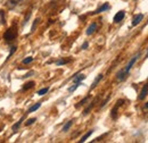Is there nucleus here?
Masks as SVG:
<instances>
[{"label": "nucleus", "instance_id": "nucleus-1", "mask_svg": "<svg viewBox=\"0 0 148 143\" xmlns=\"http://www.w3.org/2000/svg\"><path fill=\"white\" fill-rule=\"evenodd\" d=\"M16 36H17V29H16V26H12V27H9V29L6 31V33H5V35H3V39H5L6 41L10 42V41H13L14 39H16Z\"/></svg>", "mask_w": 148, "mask_h": 143}, {"label": "nucleus", "instance_id": "nucleus-2", "mask_svg": "<svg viewBox=\"0 0 148 143\" xmlns=\"http://www.w3.org/2000/svg\"><path fill=\"white\" fill-rule=\"evenodd\" d=\"M139 56H140V54H136V56H134V57H133V58H132V59H131V60H130V61H129V64L127 65V67H125V68L123 69V71H124V73H125L127 75L129 74L130 69L132 68V66L134 65V63H136V61L138 60V58H139Z\"/></svg>", "mask_w": 148, "mask_h": 143}, {"label": "nucleus", "instance_id": "nucleus-3", "mask_svg": "<svg viewBox=\"0 0 148 143\" xmlns=\"http://www.w3.org/2000/svg\"><path fill=\"white\" fill-rule=\"evenodd\" d=\"M123 104H124V100H119L117 104L115 105V107L112 109V118L113 119H116V117H117V109H119V107H121Z\"/></svg>", "mask_w": 148, "mask_h": 143}, {"label": "nucleus", "instance_id": "nucleus-4", "mask_svg": "<svg viewBox=\"0 0 148 143\" xmlns=\"http://www.w3.org/2000/svg\"><path fill=\"white\" fill-rule=\"evenodd\" d=\"M125 16V13L123 12V10H120L115 16H114V23H119V22H121L123 18Z\"/></svg>", "mask_w": 148, "mask_h": 143}, {"label": "nucleus", "instance_id": "nucleus-5", "mask_svg": "<svg viewBox=\"0 0 148 143\" xmlns=\"http://www.w3.org/2000/svg\"><path fill=\"white\" fill-rule=\"evenodd\" d=\"M148 94V84H146L143 90H141V92H140V95H139V100H144L145 98H146V95Z\"/></svg>", "mask_w": 148, "mask_h": 143}, {"label": "nucleus", "instance_id": "nucleus-6", "mask_svg": "<svg viewBox=\"0 0 148 143\" xmlns=\"http://www.w3.org/2000/svg\"><path fill=\"white\" fill-rule=\"evenodd\" d=\"M96 30H97V23H92V24L88 27V30H87V35L93 34V33L96 32Z\"/></svg>", "mask_w": 148, "mask_h": 143}, {"label": "nucleus", "instance_id": "nucleus-7", "mask_svg": "<svg viewBox=\"0 0 148 143\" xmlns=\"http://www.w3.org/2000/svg\"><path fill=\"white\" fill-rule=\"evenodd\" d=\"M143 18H144V15H143V14H139V15L134 16L133 20H132V26H136V25H138V24H139V23L143 20Z\"/></svg>", "mask_w": 148, "mask_h": 143}, {"label": "nucleus", "instance_id": "nucleus-8", "mask_svg": "<svg viewBox=\"0 0 148 143\" xmlns=\"http://www.w3.org/2000/svg\"><path fill=\"white\" fill-rule=\"evenodd\" d=\"M108 8H110V5H108V3H104V5H103L101 7H99V8H98L96 12H93L92 14H99V13H101V12H105V10H107Z\"/></svg>", "mask_w": 148, "mask_h": 143}, {"label": "nucleus", "instance_id": "nucleus-9", "mask_svg": "<svg viewBox=\"0 0 148 143\" xmlns=\"http://www.w3.org/2000/svg\"><path fill=\"white\" fill-rule=\"evenodd\" d=\"M97 99H98V98H96V99L93 100L92 102H91V104H90V105H89L88 107H87V108H86V109H84V111H83V115H88V114H89V112L91 111V109H92L93 106H95V104H96V101H97Z\"/></svg>", "mask_w": 148, "mask_h": 143}, {"label": "nucleus", "instance_id": "nucleus-10", "mask_svg": "<svg viewBox=\"0 0 148 143\" xmlns=\"http://www.w3.org/2000/svg\"><path fill=\"white\" fill-rule=\"evenodd\" d=\"M101 78H103V74H99V75H98V76H97V77H96V80H95V81H93L92 85H91V88H90V89H91V90H93V89H95V88H96V86H97V84H98V83H99V82H100V81H101Z\"/></svg>", "mask_w": 148, "mask_h": 143}, {"label": "nucleus", "instance_id": "nucleus-11", "mask_svg": "<svg viewBox=\"0 0 148 143\" xmlns=\"http://www.w3.org/2000/svg\"><path fill=\"white\" fill-rule=\"evenodd\" d=\"M125 77H127V74L124 73L123 69H122V71H120L117 74H116V78H117V81H123Z\"/></svg>", "mask_w": 148, "mask_h": 143}, {"label": "nucleus", "instance_id": "nucleus-12", "mask_svg": "<svg viewBox=\"0 0 148 143\" xmlns=\"http://www.w3.org/2000/svg\"><path fill=\"white\" fill-rule=\"evenodd\" d=\"M74 76H75V77H73L74 83H81V81H83V80L86 78V76L82 75V74H81V75H77V74H76V75H74Z\"/></svg>", "mask_w": 148, "mask_h": 143}, {"label": "nucleus", "instance_id": "nucleus-13", "mask_svg": "<svg viewBox=\"0 0 148 143\" xmlns=\"http://www.w3.org/2000/svg\"><path fill=\"white\" fill-rule=\"evenodd\" d=\"M34 85H36V83H34V82H32V81H31V82H27V83L23 86V91H27V90H30L31 88H33Z\"/></svg>", "mask_w": 148, "mask_h": 143}, {"label": "nucleus", "instance_id": "nucleus-14", "mask_svg": "<svg viewBox=\"0 0 148 143\" xmlns=\"http://www.w3.org/2000/svg\"><path fill=\"white\" fill-rule=\"evenodd\" d=\"M89 99H90V95H88V97L83 98V99H82V100H81V101H80L77 105H75V108H80L81 106H83V105H84V104H86V102H87Z\"/></svg>", "mask_w": 148, "mask_h": 143}, {"label": "nucleus", "instance_id": "nucleus-15", "mask_svg": "<svg viewBox=\"0 0 148 143\" xmlns=\"http://www.w3.org/2000/svg\"><path fill=\"white\" fill-rule=\"evenodd\" d=\"M92 133H93V131L91 129V131H89V132H88L87 134H84V135H83V136L81 138V140H80V143L86 142V141H87V139H88V138H89V136H90V135H91Z\"/></svg>", "mask_w": 148, "mask_h": 143}, {"label": "nucleus", "instance_id": "nucleus-16", "mask_svg": "<svg viewBox=\"0 0 148 143\" xmlns=\"http://www.w3.org/2000/svg\"><path fill=\"white\" fill-rule=\"evenodd\" d=\"M72 124H73V121H70V122H67V123L64 125V127H63V132H67V131L70 129V127L72 126Z\"/></svg>", "mask_w": 148, "mask_h": 143}, {"label": "nucleus", "instance_id": "nucleus-17", "mask_svg": "<svg viewBox=\"0 0 148 143\" xmlns=\"http://www.w3.org/2000/svg\"><path fill=\"white\" fill-rule=\"evenodd\" d=\"M40 106H41V104H36L34 106H32V107L29 109L27 112H33V111H36V110H38V109L40 108Z\"/></svg>", "mask_w": 148, "mask_h": 143}, {"label": "nucleus", "instance_id": "nucleus-18", "mask_svg": "<svg viewBox=\"0 0 148 143\" xmlns=\"http://www.w3.org/2000/svg\"><path fill=\"white\" fill-rule=\"evenodd\" d=\"M32 61H33V57H26V58L23 60V64L27 65V64H30V63H32Z\"/></svg>", "mask_w": 148, "mask_h": 143}, {"label": "nucleus", "instance_id": "nucleus-19", "mask_svg": "<svg viewBox=\"0 0 148 143\" xmlns=\"http://www.w3.org/2000/svg\"><path fill=\"white\" fill-rule=\"evenodd\" d=\"M48 88H45V89H41V90H39V91H38V94H39V95H43V94H46V93H47V92H48Z\"/></svg>", "mask_w": 148, "mask_h": 143}, {"label": "nucleus", "instance_id": "nucleus-20", "mask_svg": "<svg viewBox=\"0 0 148 143\" xmlns=\"http://www.w3.org/2000/svg\"><path fill=\"white\" fill-rule=\"evenodd\" d=\"M80 85H81V83H75L73 86H71V88L69 89V91H70V92H73V91H75V90L77 89Z\"/></svg>", "mask_w": 148, "mask_h": 143}, {"label": "nucleus", "instance_id": "nucleus-21", "mask_svg": "<svg viewBox=\"0 0 148 143\" xmlns=\"http://www.w3.org/2000/svg\"><path fill=\"white\" fill-rule=\"evenodd\" d=\"M39 20H40V18H37V19L33 22V25H32V29H31V31H32V32H34V30H36V27H37L38 23H39Z\"/></svg>", "mask_w": 148, "mask_h": 143}, {"label": "nucleus", "instance_id": "nucleus-22", "mask_svg": "<svg viewBox=\"0 0 148 143\" xmlns=\"http://www.w3.org/2000/svg\"><path fill=\"white\" fill-rule=\"evenodd\" d=\"M69 61H70V59H66V60H59V61L56 63V65H58V66H60V65H65V64H67Z\"/></svg>", "mask_w": 148, "mask_h": 143}, {"label": "nucleus", "instance_id": "nucleus-23", "mask_svg": "<svg viewBox=\"0 0 148 143\" xmlns=\"http://www.w3.org/2000/svg\"><path fill=\"white\" fill-rule=\"evenodd\" d=\"M36 121H37L36 118H30V119H29V121L26 122V126H29V125H31V124H33V123H34Z\"/></svg>", "mask_w": 148, "mask_h": 143}, {"label": "nucleus", "instance_id": "nucleus-24", "mask_svg": "<svg viewBox=\"0 0 148 143\" xmlns=\"http://www.w3.org/2000/svg\"><path fill=\"white\" fill-rule=\"evenodd\" d=\"M22 122H23V118H22V119L19 121L18 123H16L15 125L13 126V129H14V131H15V129H17V128H18V127H19V125H21V123H22Z\"/></svg>", "mask_w": 148, "mask_h": 143}, {"label": "nucleus", "instance_id": "nucleus-25", "mask_svg": "<svg viewBox=\"0 0 148 143\" xmlns=\"http://www.w3.org/2000/svg\"><path fill=\"white\" fill-rule=\"evenodd\" d=\"M15 51H16V47H13V48H12V50H10V54H9V56H8V58H7V59H9V58H10V56L14 54Z\"/></svg>", "mask_w": 148, "mask_h": 143}, {"label": "nucleus", "instance_id": "nucleus-26", "mask_svg": "<svg viewBox=\"0 0 148 143\" xmlns=\"http://www.w3.org/2000/svg\"><path fill=\"white\" fill-rule=\"evenodd\" d=\"M108 100H110V97H107V98H106V100H104V101H103V104H101V106H100V107H104V106L107 104V101H108Z\"/></svg>", "mask_w": 148, "mask_h": 143}, {"label": "nucleus", "instance_id": "nucleus-27", "mask_svg": "<svg viewBox=\"0 0 148 143\" xmlns=\"http://www.w3.org/2000/svg\"><path fill=\"white\" fill-rule=\"evenodd\" d=\"M81 48H82V49H87V48H88V42H84Z\"/></svg>", "mask_w": 148, "mask_h": 143}, {"label": "nucleus", "instance_id": "nucleus-28", "mask_svg": "<svg viewBox=\"0 0 148 143\" xmlns=\"http://www.w3.org/2000/svg\"><path fill=\"white\" fill-rule=\"evenodd\" d=\"M145 108H146V109H148V102L146 104V105H145Z\"/></svg>", "mask_w": 148, "mask_h": 143}]
</instances>
